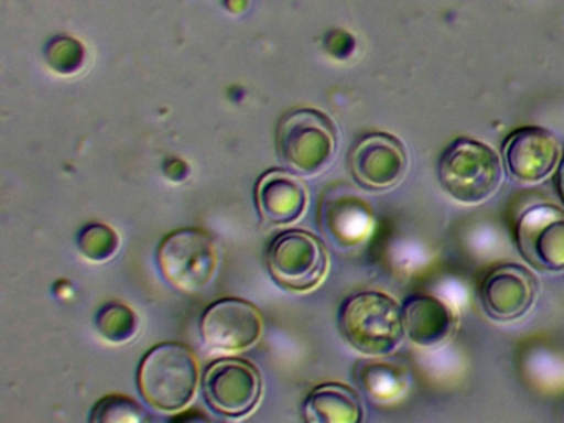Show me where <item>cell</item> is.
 Returning a JSON list of instances; mask_svg holds the SVG:
<instances>
[{
	"instance_id": "obj_1",
	"label": "cell",
	"mask_w": 564,
	"mask_h": 423,
	"mask_svg": "<svg viewBox=\"0 0 564 423\" xmlns=\"http://www.w3.org/2000/svg\"><path fill=\"white\" fill-rule=\"evenodd\" d=\"M345 339L366 356H386L404 337V314L391 296L365 291L345 301L339 313Z\"/></svg>"
},
{
	"instance_id": "obj_2",
	"label": "cell",
	"mask_w": 564,
	"mask_h": 423,
	"mask_svg": "<svg viewBox=\"0 0 564 423\" xmlns=\"http://www.w3.org/2000/svg\"><path fill=\"white\" fill-rule=\"evenodd\" d=\"M196 357L189 347L164 343L153 347L141 360L138 387L151 406L163 412L184 409L197 389Z\"/></svg>"
},
{
	"instance_id": "obj_3",
	"label": "cell",
	"mask_w": 564,
	"mask_h": 423,
	"mask_svg": "<svg viewBox=\"0 0 564 423\" xmlns=\"http://www.w3.org/2000/svg\"><path fill=\"white\" fill-rule=\"evenodd\" d=\"M438 181L444 191L462 204L488 200L503 181L497 151L485 142L462 138L452 142L438 162Z\"/></svg>"
},
{
	"instance_id": "obj_4",
	"label": "cell",
	"mask_w": 564,
	"mask_h": 423,
	"mask_svg": "<svg viewBox=\"0 0 564 423\" xmlns=\"http://www.w3.org/2000/svg\"><path fill=\"white\" fill-rule=\"evenodd\" d=\"M276 152L300 175L325 171L335 158L336 128L318 109L300 108L280 119L276 126Z\"/></svg>"
},
{
	"instance_id": "obj_5",
	"label": "cell",
	"mask_w": 564,
	"mask_h": 423,
	"mask_svg": "<svg viewBox=\"0 0 564 423\" xmlns=\"http://www.w3.org/2000/svg\"><path fill=\"white\" fill-rule=\"evenodd\" d=\"M267 267L280 286L303 293L322 283L328 271V251L308 231H283L267 250Z\"/></svg>"
},
{
	"instance_id": "obj_6",
	"label": "cell",
	"mask_w": 564,
	"mask_h": 423,
	"mask_svg": "<svg viewBox=\"0 0 564 423\" xmlns=\"http://www.w3.org/2000/svg\"><path fill=\"white\" fill-rule=\"evenodd\" d=\"M164 278L184 293H197L213 281L217 248L206 231L181 228L164 238L158 251Z\"/></svg>"
},
{
	"instance_id": "obj_7",
	"label": "cell",
	"mask_w": 564,
	"mask_h": 423,
	"mask_svg": "<svg viewBox=\"0 0 564 423\" xmlns=\"http://www.w3.org/2000/svg\"><path fill=\"white\" fill-rule=\"evenodd\" d=\"M204 399L214 412L230 419L249 415L262 395L259 370L243 359H220L207 367Z\"/></svg>"
},
{
	"instance_id": "obj_8",
	"label": "cell",
	"mask_w": 564,
	"mask_h": 423,
	"mask_svg": "<svg viewBox=\"0 0 564 423\" xmlns=\"http://www.w3.org/2000/svg\"><path fill=\"white\" fill-rule=\"evenodd\" d=\"M262 314L249 301L226 297L207 307L200 319V336L213 350H242L262 336Z\"/></svg>"
},
{
	"instance_id": "obj_9",
	"label": "cell",
	"mask_w": 564,
	"mask_h": 423,
	"mask_svg": "<svg viewBox=\"0 0 564 423\" xmlns=\"http://www.w3.org/2000/svg\"><path fill=\"white\" fill-rule=\"evenodd\" d=\"M517 243L524 260L541 271L564 270V212L536 205L521 215Z\"/></svg>"
},
{
	"instance_id": "obj_10",
	"label": "cell",
	"mask_w": 564,
	"mask_h": 423,
	"mask_svg": "<svg viewBox=\"0 0 564 423\" xmlns=\"http://www.w3.org/2000/svg\"><path fill=\"white\" fill-rule=\"evenodd\" d=\"M349 165L359 185L371 191H384L404 178L409 165L408 152L394 135L375 132L355 145Z\"/></svg>"
},
{
	"instance_id": "obj_11",
	"label": "cell",
	"mask_w": 564,
	"mask_h": 423,
	"mask_svg": "<svg viewBox=\"0 0 564 423\" xmlns=\"http://www.w3.org/2000/svg\"><path fill=\"white\" fill-rule=\"evenodd\" d=\"M560 154L556 135L540 126L517 129L503 144L508 172L527 184L544 181L556 167Z\"/></svg>"
},
{
	"instance_id": "obj_12",
	"label": "cell",
	"mask_w": 564,
	"mask_h": 423,
	"mask_svg": "<svg viewBox=\"0 0 564 423\" xmlns=\"http://www.w3.org/2000/svg\"><path fill=\"white\" fill-rule=\"evenodd\" d=\"M538 281L520 264H503L491 271L481 284V304L491 319L514 321L523 317L536 300Z\"/></svg>"
},
{
	"instance_id": "obj_13",
	"label": "cell",
	"mask_w": 564,
	"mask_h": 423,
	"mask_svg": "<svg viewBox=\"0 0 564 423\" xmlns=\"http://www.w3.org/2000/svg\"><path fill=\"white\" fill-rule=\"evenodd\" d=\"M306 198L305 185L290 172L270 171L257 182V208L265 224L286 225L299 220L305 212Z\"/></svg>"
},
{
	"instance_id": "obj_14",
	"label": "cell",
	"mask_w": 564,
	"mask_h": 423,
	"mask_svg": "<svg viewBox=\"0 0 564 423\" xmlns=\"http://www.w3.org/2000/svg\"><path fill=\"white\" fill-rule=\"evenodd\" d=\"M404 329L409 339L422 347L444 344L457 326L454 310L435 296H412L405 301Z\"/></svg>"
},
{
	"instance_id": "obj_15",
	"label": "cell",
	"mask_w": 564,
	"mask_h": 423,
	"mask_svg": "<svg viewBox=\"0 0 564 423\" xmlns=\"http://www.w3.org/2000/svg\"><path fill=\"white\" fill-rule=\"evenodd\" d=\"M305 419L315 423H358L362 419L361 402L351 387L323 383L306 399Z\"/></svg>"
},
{
	"instance_id": "obj_16",
	"label": "cell",
	"mask_w": 564,
	"mask_h": 423,
	"mask_svg": "<svg viewBox=\"0 0 564 423\" xmlns=\"http://www.w3.org/2000/svg\"><path fill=\"white\" fill-rule=\"evenodd\" d=\"M97 327L105 339L121 344L137 334L138 317L127 304L110 303L97 314Z\"/></svg>"
},
{
	"instance_id": "obj_17",
	"label": "cell",
	"mask_w": 564,
	"mask_h": 423,
	"mask_svg": "<svg viewBox=\"0 0 564 423\" xmlns=\"http://www.w3.org/2000/svg\"><path fill=\"white\" fill-rule=\"evenodd\" d=\"M120 247V238L113 228L105 224H88L78 235V248L88 260L105 261L113 257Z\"/></svg>"
},
{
	"instance_id": "obj_18",
	"label": "cell",
	"mask_w": 564,
	"mask_h": 423,
	"mask_svg": "<svg viewBox=\"0 0 564 423\" xmlns=\"http://www.w3.org/2000/svg\"><path fill=\"white\" fill-rule=\"evenodd\" d=\"M143 406L124 395H108L101 399L91 412V422L140 423L147 420Z\"/></svg>"
},
{
	"instance_id": "obj_19",
	"label": "cell",
	"mask_w": 564,
	"mask_h": 423,
	"mask_svg": "<svg viewBox=\"0 0 564 423\" xmlns=\"http://www.w3.org/2000/svg\"><path fill=\"white\" fill-rule=\"evenodd\" d=\"M362 387L376 399H394L404 390L405 382L401 372L384 364H372L362 376Z\"/></svg>"
},
{
	"instance_id": "obj_20",
	"label": "cell",
	"mask_w": 564,
	"mask_h": 423,
	"mask_svg": "<svg viewBox=\"0 0 564 423\" xmlns=\"http://www.w3.org/2000/svg\"><path fill=\"white\" fill-rule=\"evenodd\" d=\"M85 50L80 42L70 36L52 40L47 48V62L62 75L77 73L84 65Z\"/></svg>"
},
{
	"instance_id": "obj_21",
	"label": "cell",
	"mask_w": 564,
	"mask_h": 423,
	"mask_svg": "<svg viewBox=\"0 0 564 423\" xmlns=\"http://www.w3.org/2000/svg\"><path fill=\"white\" fill-rule=\"evenodd\" d=\"M556 184L557 192H560L561 198H563L564 202V161L563 164H561L560 171H557Z\"/></svg>"
}]
</instances>
